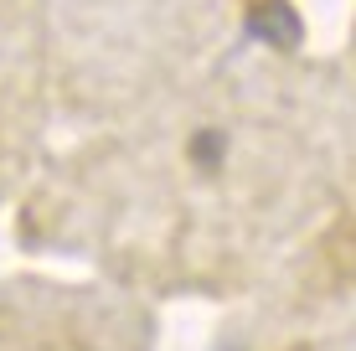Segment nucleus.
I'll list each match as a JSON object with an SVG mask.
<instances>
[{"label":"nucleus","instance_id":"nucleus-2","mask_svg":"<svg viewBox=\"0 0 356 351\" xmlns=\"http://www.w3.org/2000/svg\"><path fill=\"white\" fill-rule=\"evenodd\" d=\"M217 150H222L217 135H202V140H196V161H202V165H217Z\"/></svg>","mask_w":356,"mask_h":351},{"label":"nucleus","instance_id":"nucleus-1","mask_svg":"<svg viewBox=\"0 0 356 351\" xmlns=\"http://www.w3.org/2000/svg\"><path fill=\"white\" fill-rule=\"evenodd\" d=\"M248 26L268 47H300V36H305V21H300V10H294L289 0H259Z\"/></svg>","mask_w":356,"mask_h":351}]
</instances>
